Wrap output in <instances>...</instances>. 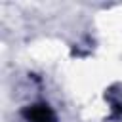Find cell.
Wrapping results in <instances>:
<instances>
[{
  "label": "cell",
  "instance_id": "1",
  "mask_svg": "<svg viewBox=\"0 0 122 122\" xmlns=\"http://www.w3.org/2000/svg\"><path fill=\"white\" fill-rule=\"evenodd\" d=\"M23 116L27 122H57L53 111L46 103H36V105L27 107L23 111Z\"/></svg>",
  "mask_w": 122,
  "mask_h": 122
}]
</instances>
